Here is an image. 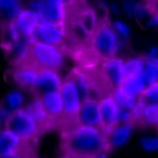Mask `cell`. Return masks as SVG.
I'll return each mask as SVG.
<instances>
[{
    "label": "cell",
    "mask_w": 158,
    "mask_h": 158,
    "mask_svg": "<svg viewBox=\"0 0 158 158\" xmlns=\"http://www.w3.org/2000/svg\"><path fill=\"white\" fill-rule=\"evenodd\" d=\"M133 126L131 123H119L107 134L110 146L120 147L128 142L132 134Z\"/></svg>",
    "instance_id": "cell-16"
},
{
    "label": "cell",
    "mask_w": 158,
    "mask_h": 158,
    "mask_svg": "<svg viewBox=\"0 0 158 158\" xmlns=\"http://www.w3.org/2000/svg\"><path fill=\"white\" fill-rule=\"evenodd\" d=\"M40 77L35 89H37L42 94L46 92L59 91L61 84V77L57 70L48 69V68H40Z\"/></svg>",
    "instance_id": "cell-12"
},
{
    "label": "cell",
    "mask_w": 158,
    "mask_h": 158,
    "mask_svg": "<svg viewBox=\"0 0 158 158\" xmlns=\"http://www.w3.org/2000/svg\"><path fill=\"white\" fill-rule=\"evenodd\" d=\"M71 158H77V157H71Z\"/></svg>",
    "instance_id": "cell-38"
},
{
    "label": "cell",
    "mask_w": 158,
    "mask_h": 158,
    "mask_svg": "<svg viewBox=\"0 0 158 158\" xmlns=\"http://www.w3.org/2000/svg\"><path fill=\"white\" fill-rule=\"evenodd\" d=\"M112 28L116 31V33L118 34V36L120 38H123V40H128L130 38L131 35V30L129 27V25L123 21V20H114L112 22Z\"/></svg>",
    "instance_id": "cell-30"
},
{
    "label": "cell",
    "mask_w": 158,
    "mask_h": 158,
    "mask_svg": "<svg viewBox=\"0 0 158 158\" xmlns=\"http://www.w3.org/2000/svg\"><path fill=\"white\" fill-rule=\"evenodd\" d=\"M135 120L143 124L158 128V104H139L134 108Z\"/></svg>",
    "instance_id": "cell-13"
},
{
    "label": "cell",
    "mask_w": 158,
    "mask_h": 158,
    "mask_svg": "<svg viewBox=\"0 0 158 158\" xmlns=\"http://www.w3.org/2000/svg\"><path fill=\"white\" fill-rule=\"evenodd\" d=\"M44 109L51 118H56L63 114V104L59 91L46 92L40 97Z\"/></svg>",
    "instance_id": "cell-14"
},
{
    "label": "cell",
    "mask_w": 158,
    "mask_h": 158,
    "mask_svg": "<svg viewBox=\"0 0 158 158\" xmlns=\"http://www.w3.org/2000/svg\"><path fill=\"white\" fill-rule=\"evenodd\" d=\"M13 77L16 83L23 87L35 89L38 81V77H40V70L33 67H28V65H23L14 71Z\"/></svg>",
    "instance_id": "cell-15"
},
{
    "label": "cell",
    "mask_w": 158,
    "mask_h": 158,
    "mask_svg": "<svg viewBox=\"0 0 158 158\" xmlns=\"http://www.w3.org/2000/svg\"><path fill=\"white\" fill-rule=\"evenodd\" d=\"M59 93L63 104V114L70 118L75 117L82 104V99L73 80L69 79L62 82L59 89Z\"/></svg>",
    "instance_id": "cell-6"
},
{
    "label": "cell",
    "mask_w": 158,
    "mask_h": 158,
    "mask_svg": "<svg viewBox=\"0 0 158 158\" xmlns=\"http://www.w3.org/2000/svg\"><path fill=\"white\" fill-rule=\"evenodd\" d=\"M75 118L80 126L102 129L99 102L95 99H91V98L82 102Z\"/></svg>",
    "instance_id": "cell-8"
},
{
    "label": "cell",
    "mask_w": 158,
    "mask_h": 158,
    "mask_svg": "<svg viewBox=\"0 0 158 158\" xmlns=\"http://www.w3.org/2000/svg\"><path fill=\"white\" fill-rule=\"evenodd\" d=\"M146 85L158 82V60L145 58V67L141 72Z\"/></svg>",
    "instance_id": "cell-23"
},
{
    "label": "cell",
    "mask_w": 158,
    "mask_h": 158,
    "mask_svg": "<svg viewBox=\"0 0 158 158\" xmlns=\"http://www.w3.org/2000/svg\"><path fill=\"white\" fill-rule=\"evenodd\" d=\"M65 32L62 25L40 21L33 35V42H42L50 45H59L64 40Z\"/></svg>",
    "instance_id": "cell-7"
},
{
    "label": "cell",
    "mask_w": 158,
    "mask_h": 158,
    "mask_svg": "<svg viewBox=\"0 0 158 158\" xmlns=\"http://www.w3.org/2000/svg\"><path fill=\"white\" fill-rule=\"evenodd\" d=\"M122 9L128 15L143 19L147 14V10L135 0H122Z\"/></svg>",
    "instance_id": "cell-24"
},
{
    "label": "cell",
    "mask_w": 158,
    "mask_h": 158,
    "mask_svg": "<svg viewBox=\"0 0 158 158\" xmlns=\"http://www.w3.org/2000/svg\"><path fill=\"white\" fill-rule=\"evenodd\" d=\"M12 21L14 22L18 30L20 31L22 37L33 40V35L40 23V18L37 14L31 9L26 8V9H22Z\"/></svg>",
    "instance_id": "cell-10"
},
{
    "label": "cell",
    "mask_w": 158,
    "mask_h": 158,
    "mask_svg": "<svg viewBox=\"0 0 158 158\" xmlns=\"http://www.w3.org/2000/svg\"><path fill=\"white\" fill-rule=\"evenodd\" d=\"M102 71H104L105 77L111 87L114 89L120 87L122 82L126 79L124 60L116 58V57L106 59L102 65Z\"/></svg>",
    "instance_id": "cell-11"
},
{
    "label": "cell",
    "mask_w": 158,
    "mask_h": 158,
    "mask_svg": "<svg viewBox=\"0 0 158 158\" xmlns=\"http://www.w3.org/2000/svg\"><path fill=\"white\" fill-rule=\"evenodd\" d=\"M31 57L40 68L58 70L64 61V55L60 47L42 42H34L31 45Z\"/></svg>",
    "instance_id": "cell-3"
},
{
    "label": "cell",
    "mask_w": 158,
    "mask_h": 158,
    "mask_svg": "<svg viewBox=\"0 0 158 158\" xmlns=\"http://www.w3.org/2000/svg\"><path fill=\"white\" fill-rule=\"evenodd\" d=\"M148 26L151 27H158V12H155L153 15L151 16V19L147 22Z\"/></svg>",
    "instance_id": "cell-33"
},
{
    "label": "cell",
    "mask_w": 158,
    "mask_h": 158,
    "mask_svg": "<svg viewBox=\"0 0 158 158\" xmlns=\"http://www.w3.org/2000/svg\"><path fill=\"white\" fill-rule=\"evenodd\" d=\"M145 67V58H130L124 61L126 77L141 74Z\"/></svg>",
    "instance_id": "cell-26"
},
{
    "label": "cell",
    "mask_w": 158,
    "mask_h": 158,
    "mask_svg": "<svg viewBox=\"0 0 158 158\" xmlns=\"http://www.w3.org/2000/svg\"><path fill=\"white\" fill-rule=\"evenodd\" d=\"M22 8L21 0H0V13L8 20H13Z\"/></svg>",
    "instance_id": "cell-22"
},
{
    "label": "cell",
    "mask_w": 158,
    "mask_h": 158,
    "mask_svg": "<svg viewBox=\"0 0 158 158\" xmlns=\"http://www.w3.org/2000/svg\"><path fill=\"white\" fill-rule=\"evenodd\" d=\"M142 144L147 149L158 148V139L157 137H145L142 141Z\"/></svg>",
    "instance_id": "cell-31"
},
{
    "label": "cell",
    "mask_w": 158,
    "mask_h": 158,
    "mask_svg": "<svg viewBox=\"0 0 158 158\" xmlns=\"http://www.w3.org/2000/svg\"><path fill=\"white\" fill-rule=\"evenodd\" d=\"M22 139L7 129L0 131V156L18 153Z\"/></svg>",
    "instance_id": "cell-17"
},
{
    "label": "cell",
    "mask_w": 158,
    "mask_h": 158,
    "mask_svg": "<svg viewBox=\"0 0 158 158\" xmlns=\"http://www.w3.org/2000/svg\"><path fill=\"white\" fill-rule=\"evenodd\" d=\"M93 47L96 54L102 58H114L120 48V37L111 25L102 24L94 33Z\"/></svg>",
    "instance_id": "cell-4"
},
{
    "label": "cell",
    "mask_w": 158,
    "mask_h": 158,
    "mask_svg": "<svg viewBox=\"0 0 158 158\" xmlns=\"http://www.w3.org/2000/svg\"><path fill=\"white\" fill-rule=\"evenodd\" d=\"M72 80L74 82L75 86H77V92H79L82 102L89 99V94H91V84H89L87 77L82 74H77Z\"/></svg>",
    "instance_id": "cell-28"
},
{
    "label": "cell",
    "mask_w": 158,
    "mask_h": 158,
    "mask_svg": "<svg viewBox=\"0 0 158 158\" xmlns=\"http://www.w3.org/2000/svg\"><path fill=\"white\" fill-rule=\"evenodd\" d=\"M79 0H63V2H64V6H70V5H74L77 3Z\"/></svg>",
    "instance_id": "cell-37"
},
{
    "label": "cell",
    "mask_w": 158,
    "mask_h": 158,
    "mask_svg": "<svg viewBox=\"0 0 158 158\" xmlns=\"http://www.w3.org/2000/svg\"><path fill=\"white\" fill-rule=\"evenodd\" d=\"M27 8L37 14L40 21L62 25L67 18V10L64 5L49 3L45 0H31Z\"/></svg>",
    "instance_id": "cell-5"
},
{
    "label": "cell",
    "mask_w": 158,
    "mask_h": 158,
    "mask_svg": "<svg viewBox=\"0 0 158 158\" xmlns=\"http://www.w3.org/2000/svg\"><path fill=\"white\" fill-rule=\"evenodd\" d=\"M112 97H114V102H117V105L119 106L120 109H126V110H133L136 107L137 102H139V98H135L128 95L120 87L114 89Z\"/></svg>",
    "instance_id": "cell-20"
},
{
    "label": "cell",
    "mask_w": 158,
    "mask_h": 158,
    "mask_svg": "<svg viewBox=\"0 0 158 158\" xmlns=\"http://www.w3.org/2000/svg\"><path fill=\"white\" fill-rule=\"evenodd\" d=\"M10 112H11V111H10L7 107L0 108V127H1L2 121H6V119H7V117L9 116Z\"/></svg>",
    "instance_id": "cell-34"
},
{
    "label": "cell",
    "mask_w": 158,
    "mask_h": 158,
    "mask_svg": "<svg viewBox=\"0 0 158 158\" xmlns=\"http://www.w3.org/2000/svg\"><path fill=\"white\" fill-rule=\"evenodd\" d=\"M26 110L28 111V114L33 117L36 122L38 123V126H42V124L46 123L47 121H48V114L46 112V110L44 109L42 105V102H40V98H36V99L32 100L30 104L26 106L25 108Z\"/></svg>",
    "instance_id": "cell-21"
},
{
    "label": "cell",
    "mask_w": 158,
    "mask_h": 158,
    "mask_svg": "<svg viewBox=\"0 0 158 158\" xmlns=\"http://www.w3.org/2000/svg\"><path fill=\"white\" fill-rule=\"evenodd\" d=\"M33 43V40H32ZM31 40L25 37H21L13 44L10 45L11 55L16 61H22L28 56H31Z\"/></svg>",
    "instance_id": "cell-19"
},
{
    "label": "cell",
    "mask_w": 158,
    "mask_h": 158,
    "mask_svg": "<svg viewBox=\"0 0 158 158\" xmlns=\"http://www.w3.org/2000/svg\"><path fill=\"white\" fill-rule=\"evenodd\" d=\"M24 104H25L24 94L21 91H19V89L10 92L7 95V97H6V107L10 111L21 109V108H23Z\"/></svg>",
    "instance_id": "cell-25"
},
{
    "label": "cell",
    "mask_w": 158,
    "mask_h": 158,
    "mask_svg": "<svg viewBox=\"0 0 158 158\" xmlns=\"http://www.w3.org/2000/svg\"><path fill=\"white\" fill-rule=\"evenodd\" d=\"M3 34H5L6 42H7L9 45L13 44L14 42H16V40H20V38L22 37L21 33H20L19 30H18V27L15 26V24H14L13 21H11L10 23L7 24Z\"/></svg>",
    "instance_id": "cell-29"
},
{
    "label": "cell",
    "mask_w": 158,
    "mask_h": 158,
    "mask_svg": "<svg viewBox=\"0 0 158 158\" xmlns=\"http://www.w3.org/2000/svg\"><path fill=\"white\" fill-rule=\"evenodd\" d=\"M99 110L102 117V129L106 133L120 123V108L112 96L99 100Z\"/></svg>",
    "instance_id": "cell-9"
},
{
    "label": "cell",
    "mask_w": 158,
    "mask_h": 158,
    "mask_svg": "<svg viewBox=\"0 0 158 158\" xmlns=\"http://www.w3.org/2000/svg\"><path fill=\"white\" fill-rule=\"evenodd\" d=\"M148 59H153V60H158V46L152 47L147 52V57Z\"/></svg>",
    "instance_id": "cell-32"
},
{
    "label": "cell",
    "mask_w": 158,
    "mask_h": 158,
    "mask_svg": "<svg viewBox=\"0 0 158 158\" xmlns=\"http://www.w3.org/2000/svg\"><path fill=\"white\" fill-rule=\"evenodd\" d=\"M45 1L49 3H55V5H64L63 0H45Z\"/></svg>",
    "instance_id": "cell-36"
},
{
    "label": "cell",
    "mask_w": 158,
    "mask_h": 158,
    "mask_svg": "<svg viewBox=\"0 0 158 158\" xmlns=\"http://www.w3.org/2000/svg\"><path fill=\"white\" fill-rule=\"evenodd\" d=\"M146 83L141 74L133 75V77H128L124 79V81L121 84L120 89L123 92H126L128 95L132 97L139 98L141 94L146 89Z\"/></svg>",
    "instance_id": "cell-18"
},
{
    "label": "cell",
    "mask_w": 158,
    "mask_h": 158,
    "mask_svg": "<svg viewBox=\"0 0 158 158\" xmlns=\"http://www.w3.org/2000/svg\"><path fill=\"white\" fill-rule=\"evenodd\" d=\"M139 104H158V82L146 86L139 97Z\"/></svg>",
    "instance_id": "cell-27"
},
{
    "label": "cell",
    "mask_w": 158,
    "mask_h": 158,
    "mask_svg": "<svg viewBox=\"0 0 158 158\" xmlns=\"http://www.w3.org/2000/svg\"><path fill=\"white\" fill-rule=\"evenodd\" d=\"M0 158H21V156H20L18 153H14V154H10V155L0 156Z\"/></svg>",
    "instance_id": "cell-35"
},
{
    "label": "cell",
    "mask_w": 158,
    "mask_h": 158,
    "mask_svg": "<svg viewBox=\"0 0 158 158\" xmlns=\"http://www.w3.org/2000/svg\"><path fill=\"white\" fill-rule=\"evenodd\" d=\"M6 129L21 139H28L36 136L40 126L25 108L14 110L9 114L5 121Z\"/></svg>",
    "instance_id": "cell-2"
},
{
    "label": "cell",
    "mask_w": 158,
    "mask_h": 158,
    "mask_svg": "<svg viewBox=\"0 0 158 158\" xmlns=\"http://www.w3.org/2000/svg\"><path fill=\"white\" fill-rule=\"evenodd\" d=\"M64 151L70 157L97 158L110 146L102 129L79 126L64 137Z\"/></svg>",
    "instance_id": "cell-1"
}]
</instances>
